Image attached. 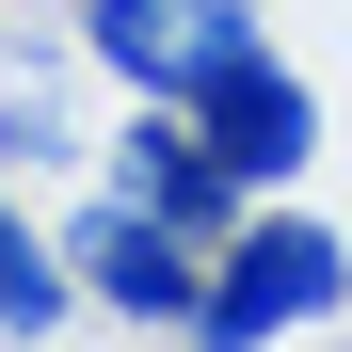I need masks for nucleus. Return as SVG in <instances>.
Here are the masks:
<instances>
[{
	"label": "nucleus",
	"instance_id": "obj_2",
	"mask_svg": "<svg viewBox=\"0 0 352 352\" xmlns=\"http://www.w3.org/2000/svg\"><path fill=\"white\" fill-rule=\"evenodd\" d=\"M65 256H80V305L144 320V336H192V305H208V256H224V241H192V224H160V208H129V192L96 176V192L65 208Z\"/></svg>",
	"mask_w": 352,
	"mask_h": 352
},
{
	"label": "nucleus",
	"instance_id": "obj_3",
	"mask_svg": "<svg viewBox=\"0 0 352 352\" xmlns=\"http://www.w3.org/2000/svg\"><path fill=\"white\" fill-rule=\"evenodd\" d=\"M256 0H80V65L112 96H208L224 65H256Z\"/></svg>",
	"mask_w": 352,
	"mask_h": 352
},
{
	"label": "nucleus",
	"instance_id": "obj_7",
	"mask_svg": "<svg viewBox=\"0 0 352 352\" xmlns=\"http://www.w3.org/2000/svg\"><path fill=\"white\" fill-rule=\"evenodd\" d=\"M65 160H80V129H65V112L16 80V96H0V176H65Z\"/></svg>",
	"mask_w": 352,
	"mask_h": 352
},
{
	"label": "nucleus",
	"instance_id": "obj_6",
	"mask_svg": "<svg viewBox=\"0 0 352 352\" xmlns=\"http://www.w3.org/2000/svg\"><path fill=\"white\" fill-rule=\"evenodd\" d=\"M65 305H80V256L48 241V224L16 208V176H0V336H48Z\"/></svg>",
	"mask_w": 352,
	"mask_h": 352
},
{
	"label": "nucleus",
	"instance_id": "obj_4",
	"mask_svg": "<svg viewBox=\"0 0 352 352\" xmlns=\"http://www.w3.org/2000/svg\"><path fill=\"white\" fill-rule=\"evenodd\" d=\"M112 192L160 208V224H192V241H224L256 192H241V160L208 144V112L192 96H129V129H112Z\"/></svg>",
	"mask_w": 352,
	"mask_h": 352
},
{
	"label": "nucleus",
	"instance_id": "obj_1",
	"mask_svg": "<svg viewBox=\"0 0 352 352\" xmlns=\"http://www.w3.org/2000/svg\"><path fill=\"white\" fill-rule=\"evenodd\" d=\"M320 320H352V241L256 192L241 224H224V256H208L192 352H272V336H320Z\"/></svg>",
	"mask_w": 352,
	"mask_h": 352
},
{
	"label": "nucleus",
	"instance_id": "obj_5",
	"mask_svg": "<svg viewBox=\"0 0 352 352\" xmlns=\"http://www.w3.org/2000/svg\"><path fill=\"white\" fill-rule=\"evenodd\" d=\"M192 112H208V144H224V160H241V192H288V176H305V160H320V96H305V80H288V65H272V48H256V65H224V80L192 96Z\"/></svg>",
	"mask_w": 352,
	"mask_h": 352
}]
</instances>
